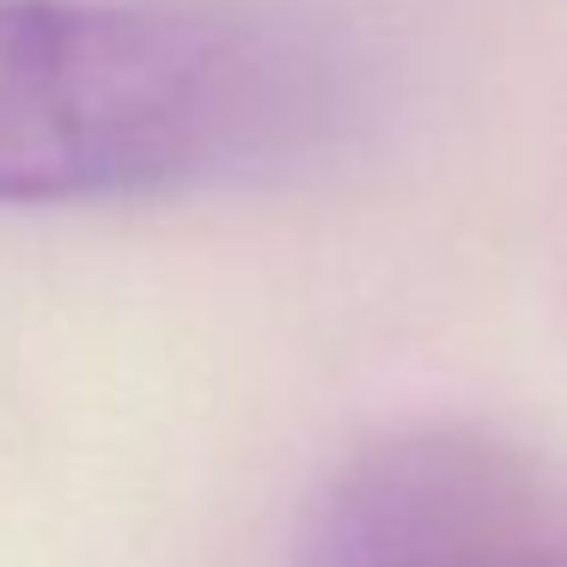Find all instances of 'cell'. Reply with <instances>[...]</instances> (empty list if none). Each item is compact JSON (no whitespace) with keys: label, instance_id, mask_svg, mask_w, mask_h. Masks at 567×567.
Returning a JSON list of instances; mask_svg holds the SVG:
<instances>
[{"label":"cell","instance_id":"6da1fadb","mask_svg":"<svg viewBox=\"0 0 567 567\" xmlns=\"http://www.w3.org/2000/svg\"><path fill=\"white\" fill-rule=\"evenodd\" d=\"M306 111L293 43L208 0H0V208L202 184Z\"/></svg>","mask_w":567,"mask_h":567},{"label":"cell","instance_id":"7a4b0ae2","mask_svg":"<svg viewBox=\"0 0 567 567\" xmlns=\"http://www.w3.org/2000/svg\"><path fill=\"white\" fill-rule=\"evenodd\" d=\"M293 567H567V470L476 427L384 433L311 506Z\"/></svg>","mask_w":567,"mask_h":567}]
</instances>
